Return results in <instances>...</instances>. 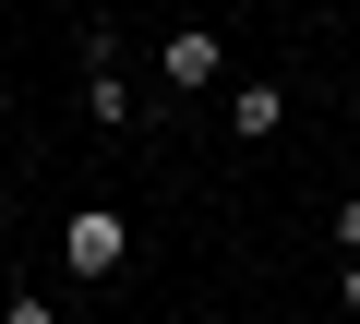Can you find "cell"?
<instances>
[{"instance_id":"cell-1","label":"cell","mask_w":360,"mask_h":324,"mask_svg":"<svg viewBox=\"0 0 360 324\" xmlns=\"http://www.w3.org/2000/svg\"><path fill=\"white\" fill-rule=\"evenodd\" d=\"M60 264H72V276H120V264H132V216H120V205H72Z\"/></svg>"},{"instance_id":"cell-2","label":"cell","mask_w":360,"mask_h":324,"mask_svg":"<svg viewBox=\"0 0 360 324\" xmlns=\"http://www.w3.org/2000/svg\"><path fill=\"white\" fill-rule=\"evenodd\" d=\"M217 72H229L217 25H168V37H156V84H168V96H205Z\"/></svg>"},{"instance_id":"cell-3","label":"cell","mask_w":360,"mask_h":324,"mask_svg":"<svg viewBox=\"0 0 360 324\" xmlns=\"http://www.w3.org/2000/svg\"><path fill=\"white\" fill-rule=\"evenodd\" d=\"M84 120H96V132L132 120V72H120V60H84Z\"/></svg>"},{"instance_id":"cell-4","label":"cell","mask_w":360,"mask_h":324,"mask_svg":"<svg viewBox=\"0 0 360 324\" xmlns=\"http://www.w3.org/2000/svg\"><path fill=\"white\" fill-rule=\"evenodd\" d=\"M229 120H240V144H276V120H288V84H240V96H229Z\"/></svg>"},{"instance_id":"cell-5","label":"cell","mask_w":360,"mask_h":324,"mask_svg":"<svg viewBox=\"0 0 360 324\" xmlns=\"http://www.w3.org/2000/svg\"><path fill=\"white\" fill-rule=\"evenodd\" d=\"M0 324H60V312H49V288H13V300H0Z\"/></svg>"},{"instance_id":"cell-6","label":"cell","mask_w":360,"mask_h":324,"mask_svg":"<svg viewBox=\"0 0 360 324\" xmlns=\"http://www.w3.org/2000/svg\"><path fill=\"white\" fill-rule=\"evenodd\" d=\"M336 252H360V193H336Z\"/></svg>"},{"instance_id":"cell-7","label":"cell","mask_w":360,"mask_h":324,"mask_svg":"<svg viewBox=\"0 0 360 324\" xmlns=\"http://www.w3.org/2000/svg\"><path fill=\"white\" fill-rule=\"evenodd\" d=\"M336 300H348V312H360V252H348V264H336Z\"/></svg>"}]
</instances>
